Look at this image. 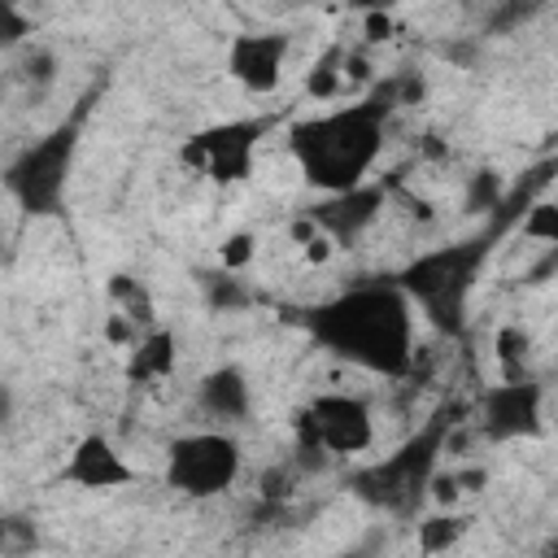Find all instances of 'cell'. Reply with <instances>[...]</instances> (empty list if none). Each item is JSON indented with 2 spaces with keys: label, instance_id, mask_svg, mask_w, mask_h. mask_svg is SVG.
Here are the masks:
<instances>
[{
  "label": "cell",
  "instance_id": "cell-1",
  "mask_svg": "<svg viewBox=\"0 0 558 558\" xmlns=\"http://www.w3.org/2000/svg\"><path fill=\"white\" fill-rule=\"evenodd\" d=\"M305 331L336 362L384 379L414 366V305L397 279L349 283L305 314Z\"/></svg>",
  "mask_w": 558,
  "mask_h": 558
},
{
  "label": "cell",
  "instance_id": "cell-8",
  "mask_svg": "<svg viewBox=\"0 0 558 558\" xmlns=\"http://www.w3.org/2000/svg\"><path fill=\"white\" fill-rule=\"evenodd\" d=\"M275 126V118H231V122H214L209 131H196L183 144V161L196 166L201 174H209L214 183H240L253 170V157L266 140V131Z\"/></svg>",
  "mask_w": 558,
  "mask_h": 558
},
{
  "label": "cell",
  "instance_id": "cell-2",
  "mask_svg": "<svg viewBox=\"0 0 558 558\" xmlns=\"http://www.w3.org/2000/svg\"><path fill=\"white\" fill-rule=\"evenodd\" d=\"M397 109V87H379L349 105L323 109L288 126V153L314 192H349L371 179L388 144V118Z\"/></svg>",
  "mask_w": 558,
  "mask_h": 558
},
{
  "label": "cell",
  "instance_id": "cell-14",
  "mask_svg": "<svg viewBox=\"0 0 558 558\" xmlns=\"http://www.w3.org/2000/svg\"><path fill=\"white\" fill-rule=\"evenodd\" d=\"M174 371V336L161 327L140 331L135 353H131V375L135 379H166Z\"/></svg>",
  "mask_w": 558,
  "mask_h": 558
},
{
  "label": "cell",
  "instance_id": "cell-4",
  "mask_svg": "<svg viewBox=\"0 0 558 558\" xmlns=\"http://www.w3.org/2000/svg\"><path fill=\"white\" fill-rule=\"evenodd\" d=\"M449 410H436L414 436H405L392 453L357 466L349 475L353 497H362L371 510H384L392 519H414L423 510V501L432 497V480L440 471L445 445H449Z\"/></svg>",
  "mask_w": 558,
  "mask_h": 558
},
{
  "label": "cell",
  "instance_id": "cell-19",
  "mask_svg": "<svg viewBox=\"0 0 558 558\" xmlns=\"http://www.w3.org/2000/svg\"><path fill=\"white\" fill-rule=\"evenodd\" d=\"M527 349H532V340L519 327L497 331V362H501V375L506 379L510 375H527Z\"/></svg>",
  "mask_w": 558,
  "mask_h": 558
},
{
  "label": "cell",
  "instance_id": "cell-20",
  "mask_svg": "<svg viewBox=\"0 0 558 558\" xmlns=\"http://www.w3.org/2000/svg\"><path fill=\"white\" fill-rule=\"evenodd\" d=\"M39 545V527L26 514H0V554H31Z\"/></svg>",
  "mask_w": 558,
  "mask_h": 558
},
{
  "label": "cell",
  "instance_id": "cell-5",
  "mask_svg": "<svg viewBox=\"0 0 558 558\" xmlns=\"http://www.w3.org/2000/svg\"><path fill=\"white\" fill-rule=\"evenodd\" d=\"M83 113L87 109L57 122L52 131H44L4 166V192L13 196V205L22 214L52 218L65 209V192H70V174H74V157H78V135H83Z\"/></svg>",
  "mask_w": 558,
  "mask_h": 558
},
{
  "label": "cell",
  "instance_id": "cell-18",
  "mask_svg": "<svg viewBox=\"0 0 558 558\" xmlns=\"http://www.w3.org/2000/svg\"><path fill=\"white\" fill-rule=\"evenodd\" d=\"M462 532H466V519H462V514H436V519H423V523H418V545H423L427 554H440V549H449Z\"/></svg>",
  "mask_w": 558,
  "mask_h": 558
},
{
  "label": "cell",
  "instance_id": "cell-28",
  "mask_svg": "<svg viewBox=\"0 0 558 558\" xmlns=\"http://www.w3.org/2000/svg\"><path fill=\"white\" fill-rule=\"evenodd\" d=\"M17 4H26V0H17Z\"/></svg>",
  "mask_w": 558,
  "mask_h": 558
},
{
  "label": "cell",
  "instance_id": "cell-26",
  "mask_svg": "<svg viewBox=\"0 0 558 558\" xmlns=\"http://www.w3.org/2000/svg\"><path fill=\"white\" fill-rule=\"evenodd\" d=\"M349 9H357V13H388L397 0H344Z\"/></svg>",
  "mask_w": 558,
  "mask_h": 558
},
{
  "label": "cell",
  "instance_id": "cell-23",
  "mask_svg": "<svg viewBox=\"0 0 558 558\" xmlns=\"http://www.w3.org/2000/svg\"><path fill=\"white\" fill-rule=\"evenodd\" d=\"M344 57H340V48H331L323 61H318V70L310 74V92L314 96H336V87H340V78H344Z\"/></svg>",
  "mask_w": 558,
  "mask_h": 558
},
{
  "label": "cell",
  "instance_id": "cell-6",
  "mask_svg": "<svg viewBox=\"0 0 558 558\" xmlns=\"http://www.w3.org/2000/svg\"><path fill=\"white\" fill-rule=\"evenodd\" d=\"M375 445V414L357 392H318L296 414V466L323 471L327 462L357 458Z\"/></svg>",
  "mask_w": 558,
  "mask_h": 558
},
{
  "label": "cell",
  "instance_id": "cell-22",
  "mask_svg": "<svg viewBox=\"0 0 558 558\" xmlns=\"http://www.w3.org/2000/svg\"><path fill=\"white\" fill-rule=\"evenodd\" d=\"M501 196H506V179H501L497 170H480V174L471 179V192H466V209H471V214L497 209V205H501Z\"/></svg>",
  "mask_w": 558,
  "mask_h": 558
},
{
  "label": "cell",
  "instance_id": "cell-10",
  "mask_svg": "<svg viewBox=\"0 0 558 558\" xmlns=\"http://www.w3.org/2000/svg\"><path fill=\"white\" fill-rule=\"evenodd\" d=\"M283 65H288V35L279 31H244L227 48V74L253 96H270L283 83Z\"/></svg>",
  "mask_w": 558,
  "mask_h": 558
},
{
  "label": "cell",
  "instance_id": "cell-27",
  "mask_svg": "<svg viewBox=\"0 0 558 558\" xmlns=\"http://www.w3.org/2000/svg\"><path fill=\"white\" fill-rule=\"evenodd\" d=\"M292 4H314V0H292Z\"/></svg>",
  "mask_w": 558,
  "mask_h": 558
},
{
  "label": "cell",
  "instance_id": "cell-12",
  "mask_svg": "<svg viewBox=\"0 0 558 558\" xmlns=\"http://www.w3.org/2000/svg\"><path fill=\"white\" fill-rule=\"evenodd\" d=\"M379 209H384V187L379 183H357V187H349V192H327L314 209H310V222L323 231V235H331L336 244H353L375 218H379Z\"/></svg>",
  "mask_w": 558,
  "mask_h": 558
},
{
  "label": "cell",
  "instance_id": "cell-3",
  "mask_svg": "<svg viewBox=\"0 0 558 558\" xmlns=\"http://www.w3.org/2000/svg\"><path fill=\"white\" fill-rule=\"evenodd\" d=\"M514 214H519V209H510L506 196H501V205L493 209V227H488V231L466 235V240H458V244L427 248V253H418L414 262H405V266L392 275V279L401 283V292L410 296V305L423 310V318H427L436 331H445V336L462 331L471 292H475V283H480V270H484V262H488L497 235L510 227Z\"/></svg>",
  "mask_w": 558,
  "mask_h": 558
},
{
  "label": "cell",
  "instance_id": "cell-16",
  "mask_svg": "<svg viewBox=\"0 0 558 558\" xmlns=\"http://www.w3.org/2000/svg\"><path fill=\"white\" fill-rule=\"evenodd\" d=\"M201 283H205L209 310H218V314H231V310H244V305H248V288H244V279H235L231 270H214V275H205Z\"/></svg>",
  "mask_w": 558,
  "mask_h": 558
},
{
  "label": "cell",
  "instance_id": "cell-17",
  "mask_svg": "<svg viewBox=\"0 0 558 558\" xmlns=\"http://www.w3.org/2000/svg\"><path fill=\"white\" fill-rule=\"evenodd\" d=\"M22 48H26V44H22ZM17 78H22L26 87L44 92V87L57 78V57H52V48H44V44L26 48V52H22V61H17Z\"/></svg>",
  "mask_w": 558,
  "mask_h": 558
},
{
  "label": "cell",
  "instance_id": "cell-11",
  "mask_svg": "<svg viewBox=\"0 0 558 558\" xmlns=\"http://www.w3.org/2000/svg\"><path fill=\"white\" fill-rule=\"evenodd\" d=\"M135 475L140 471L126 462V453L100 432L78 436L70 458H65V466H61V480H70L83 493H118V488L135 484Z\"/></svg>",
  "mask_w": 558,
  "mask_h": 558
},
{
  "label": "cell",
  "instance_id": "cell-24",
  "mask_svg": "<svg viewBox=\"0 0 558 558\" xmlns=\"http://www.w3.org/2000/svg\"><path fill=\"white\" fill-rule=\"evenodd\" d=\"M248 257H253V235H235V240H231V248H227V266L235 270V266H240V262H248Z\"/></svg>",
  "mask_w": 558,
  "mask_h": 558
},
{
  "label": "cell",
  "instance_id": "cell-13",
  "mask_svg": "<svg viewBox=\"0 0 558 558\" xmlns=\"http://www.w3.org/2000/svg\"><path fill=\"white\" fill-rule=\"evenodd\" d=\"M196 410L209 427H240L253 418V384L248 371L235 362H222L196 379Z\"/></svg>",
  "mask_w": 558,
  "mask_h": 558
},
{
  "label": "cell",
  "instance_id": "cell-15",
  "mask_svg": "<svg viewBox=\"0 0 558 558\" xmlns=\"http://www.w3.org/2000/svg\"><path fill=\"white\" fill-rule=\"evenodd\" d=\"M523 222H519V231L527 235V240H541V244H558V205L549 201V196H532L523 209Z\"/></svg>",
  "mask_w": 558,
  "mask_h": 558
},
{
  "label": "cell",
  "instance_id": "cell-9",
  "mask_svg": "<svg viewBox=\"0 0 558 558\" xmlns=\"http://www.w3.org/2000/svg\"><path fill=\"white\" fill-rule=\"evenodd\" d=\"M475 418L488 440H532L545 432V384L532 375H501V384L480 392Z\"/></svg>",
  "mask_w": 558,
  "mask_h": 558
},
{
  "label": "cell",
  "instance_id": "cell-25",
  "mask_svg": "<svg viewBox=\"0 0 558 558\" xmlns=\"http://www.w3.org/2000/svg\"><path fill=\"white\" fill-rule=\"evenodd\" d=\"M13 410H17V401H13V388L0 379V432L13 423Z\"/></svg>",
  "mask_w": 558,
  "mask_h": 558
},
{
  "label": "cell",
  "instance_id": "cell-21",
  "mask_svg": "<svg viewBox=\"0 0 558 558\" xmlns=\"http://www.w3.org/2000/svg\"><path fill=\"white\" fill-rule=\"evenodd\" d=\"M31 39V17L17 0H0V52H13Z\"/></svg>",
  "mask_w": 558,
  "mask_h": 558
},
{
  "label": "cell",
  "instance_id": "cell-7",
  "mask_svg": "<svg viewBox=\"0 0 558 558\" xmlns=\"http://www.w3.org/2000/svg\"><path fill=\"white\" fill-rule=\"evenodd\" d=\"M240 466H244V449L231 427H196L166 445V488L192 501L231 493Z\"/></svg>",
  "mask_w": 558,
  "mask_h": 558
}]
</instances>
